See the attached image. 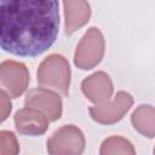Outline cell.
<instances>
[{"mask_svg": "<svg viewBox=\"0 0 155 155\" xmlns=\"http://www.w3.org/2000/svg\"><path fill=\"white\" fill-rule=\"evenodd\" d=\"M104 48L105 44L102 31L96 27L90 28L76 46L74 64L84 70L94 68L102 61Z\"/></svg>", "mask_w": 155, "mask_h": 155, "instance_id": "3", "label": "cell"}, {"mask_svg": "<svg viewBox=\"0 0 155 155\" xmlns=\"http://www.w3.org/2000/svg\"><path fill=\"white\" fill-rule=\"evenodd\" d=\"M13 121L16 130L21 134H25V136L44 134L50 122V120L45 114L33 108H23L16 111Z\"/></svg>", "mask_w": 155, "mask_h": 155, "instance_id": "9", "label": "cell"}, {"mask_svg": "<svg viewBox=\"0 0 155 155\" xmlns=\"http://www.w3.org/2000/svg\"><path fill=\"white\" fill-rule=\"evenodd\" d=\"M0 155H18L19 144L13 132L2 130L0 132Z\"/></svg>", "mask_w": 155, "mask_h": 155, "instance_id": "13", "label": "cell"}, {"mask_svg": "<svg viewBox=\"0 0 155 155\" xmlns=\"http://www.w3.org/2000/svg\"><path fill=\"white\" fill-rule=\"evenodd\" d=\"M59 2L5 0L0 2V46L19 57H36L56 41Z\"/></svg>", "mask_w": 155, "mask_h": 155, "instance_id": "1", "label": "cell"}, {"mask_svg": "<svg viewBox=\"0 0 155 155\" xmlns=\"http://www.w3.org/2000/svg\"><path fill=\"white\" fill-rule=\"evenodd\" d=\"M81 90L87 99L96 105H101L110 101L114 87L110 76L107 73L97 71L82 80Z\"/></svg>", "mask_w": 155, "mask_h": 155, "instance_id": "8", "label": "cell"}, {"mask_svg": "<svg viewBox=\"0 0 155 155\" xmlns=\"http://www.w3.org/2000/svg\"><path fill=\"white\" fill-rule=\"evenodd\" d=\"M38 84L42 88H51L64 97L69 96L70 67L62 54L47 56L38 68Z\"/></svg>", "mask_w": 155, "mask_h": 155, "instance_id": "2", "label": "cell"}, {"mask_svg": "<svg viewBox=\"0 0 155 155\" xmlns=\"http://www.w3.org/2000/svg\"><path fill=\"white\" fill-rule=\"evenodd\" d=\"M132 104V96L125 91H120L116 93L113 101H109L101 105L91 107L88 109V113L96 122L102 125H111L120 121L130 110Z\"/></svg>", "mask_w": 155, "mask_h": 155, "instance_id": "6", "label": "cell"}, {"mask_svg": "<svg viewBox=\"0 0 155 155\" xmlns=\"http://www.w3.org/2000/svg\"><path fill=\"white\" fill-rule=\"evenodd\" d=\"M65 34L71 35L79 28L85 25L91 17V7L87 1H64Z\"/></svg>", "mask_w": 155, "mask_h": 155, "instance_id": "10", "label": "cell"}, {"mask_svg": "<svg viewBox=\"0 0 155 155\" xmlns=\"http://www.w3.org/2000/svg\"><path fill=\"white\" fill-rule=\"evenodd\" d=\"M25 108H33L47 116L50 121H57L62 116V99L53 91L39 87L30 90L24 99Z\"/></svg>", "mask_w": 155, "mask_h": 155, "instance_id": "7", "label": "cell"}, {"mask_svg": "<svg viewBox=\"0 0 155 155\" xmlns=\"http://www.w3.org/2000/svg\"><path fill=\"white\" fill-rule=\"evenodd\" d=\"M131 122L137 132L144 137H155V108L142 104L136 108L131 115Z\"/></svg>", "mask_w": 155, "mask_h": 155, "instance_id": "11", "label": "cell"}, {"mask_svg": "<svg viewBox=\"0 0 155 155\" xmlns=\"http://www.w3.org/2000/svg\"><path fill=\"white\" fill-rule=\"evenodd\" d=\"M85 150V136L74 125H64L47 139L50 155H81Z\"/></svg>", "mask_w": 155, "mask_h": 155, "instance_id": "4", "label": "cell"}, {"mask_svg": "<svg viewBox=\"0 0 155 155\" xmlns=\"http://www.w3.org/2000/svg\"><path fill=\"white\" fill-rule=\"evenodd\" d=\"M30 78L27 67L16 61H4L0 64V85L10 98H17L24 93Z\"/></svg>", "mask_w": 155, "mask_h": 155, "instance_id": "5", "label": "cell"}, {"mask_svg": "<svg viewBox=\"0 0 155 155\" xmlns=\"http://www.w3.org/2000/svg\"><path fill=\"white\" fill-rule=\"evenodd\" d=\"M0 96H1V121H5L6 117L8 116V114L11 113V109H12V104L10 102V96L1 90L0 92Z\"/></svg>", "mask_w": 155, "mask_h": 155, "instance_id": "14", "label": "cell"}, {"mask_svg": "<svg viewBox=\"0 0 155 155\" xmlns=\"http://www.w3.org/2000/svg\"><path fill=\"white\" fill-rule=\"evenodd\" d=\"M154 155H155V148H154Z\"/></svg>", "mask_w": 155, "mask_h": 155, "instance_id": "15", "label": "cell"}, {"mask_svg": "<svg viewBox=\"0 0 155 155\" xmlns=\"http://www.w3.org/2000/svg\"><path fill=\"white\" fill-rule=\"evenodd\" d=\"M99 155H136V150L128 139L121 136H111L102 142Z\"/></svg>", "mask_w": 155, "mask_h": 155, "instance_id": "12", "label": "cell"}]
</instances>
